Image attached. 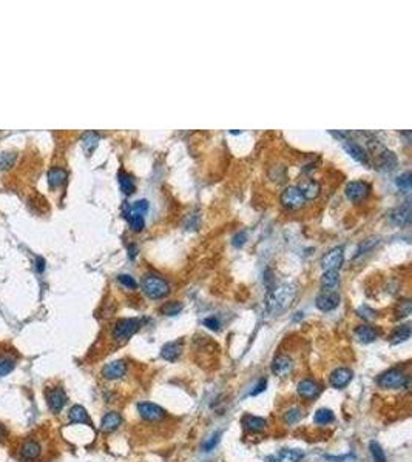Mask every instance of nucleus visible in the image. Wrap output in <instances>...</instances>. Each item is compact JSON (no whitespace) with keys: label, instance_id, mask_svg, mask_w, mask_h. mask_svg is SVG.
Here are the masks:
<instances>
[{"label":"nucleus","instance_id":"obj_45","mask_svg":"<svg viewBox=\"0 0 412 462\" xmlns=\"http://www.w3.org/2000/svg\"><path fill=\"white\" fill-rule=\"evenodd\" d=\"M266 385H267V381H266V379H259L258 384H256V387H255V390H252L250 396H256V394H259V393H262L264 390H266Z\"/></svg>","mask_w":412,"mask_h":462},{"label":"nucleus","instance_id":"obj_11","mask_svg":"<svg viewBox=\"0 0 412 462\" xmlns=\"http://www.w3.org/2000/svg\"><path fill=\"white\" fill-rule=\"evenodd\" d=\"M343 148L346 149V152L349 154V156L352 158V159H355L358 164H363V165H369V156H368V152H366V149L361 146V145H358V143H355V142H352V140H343Z\"/></svg>","mask_w":412,"mask_h":462},{"label":"nucleus","instance_id":"obj_17","mask_svg":"<svg viewBox=\"0 0 412 462\" xmlns=\"http://www.w3.org/2000/svg\"><path fill=\"white\" fill-rule=\"evenodd\" d=\"M122 424V416L116 412H110L107 413L102 421H101V430L104 433H111L116 428H119V425Z\"/></svg>","mask_w":412,"mask_h":462},{"label":"nucleus","instance_id":"obj_10","mask_svg":"<svg viewBox=\"0 0 412 462\" xmlns=\"http://www.w3.org/2000/svg\"><path fill=\"white\" fill-rule=\"evenodd\" d=\"M138 412L142 419L145 421H159L165 416V412L162 407L152 404V402H141L138 404Z\"/></svg>","mask_w":412,"mask_h":462},{"label":"nucleus","instance_id":"obj_5","mask_svg":"<svg viewBox=\"0 0 412 462\" xmlns=\"http://www.w3.org/2000/svg\"><path fill=\"white\" fill-rule=\"evenodd\" d=\"M371 193V187L369 183L363 182V180H352L346 185V196L350 202H360L363 199H366Z\"/></svg>","mask_w":412,"mask_h":462},{"label":"nucleus","instance_id":"obj_14","mask_svg":"<svg viewBox=\"0 0 412 462\" xmlns=\"http://www.w3.org/2000/svg\"><path fill=\"white\" fill-rule=\"evenodd\" d=\"M350 381H352V372H350L349 368H344V367L334 370V372L331 373V376H329L331 385L334 388H338V390L344 388Z\"/></svg>","mask_w":412,"mask_h":462},{"label":"nucleus","instance_id":"obj_15","mask_svg":"<svg viewBox=\"0 0 412 462\" xmlns=\"http://www.w3.org/2000/svg\"><path fill=\"white\" fill-rule=\"evenodd\" d=\"M391 221L395 225H406L410 221V202L406 200L403 205L395 208L391 214Z\"/></svg>","mask_w":412,"mask_h":462},{"label":"nucleus","instance_id":"obj_19","mask_svg":"<svg viewBox=\"0 0 412 462\" xmlns=\"http://www.w3.org/2000/svg\"><path fill=\"white\" fill-rule=\"evenodd\" d=\"M40 445L36 441H26L23 442V445L20 447V456L26 460H34L40 456Z\"/></svg>","mask_w":412,"mask_h":462},{"label":"nucleus","instance_id":"obj_38","mask_svg":"<svg viewBox=\"0 0 412 462\" xmlns=\"http://www.w3.org/2000/svg\"><path fill=\"white\" fill-rule=\"evenodd\" d=\"M14 161H16V154L14 152H4L2 156H0V168H2V170L11 168Z\"/></svg>","mask_w":412,"mask_h":462},{"label":"nucleus","instance_id":"obj_23","mask_svg":"<svg viewBox=\"0 0 412 462\" xmlns=\"http://www.w3.org/2000/svg\"><path fill=\"white\" fill-rule=\"evenodd\" d=\"M68 418H70V421L74 422V424H88V425H91V419H90V416H88L86 410H85L82 405H74V407H71V408H70V413H68Z\"/></svg>","mask_w":412,"mask_h":462},{"label":"nucleus","instance_id":"obj_24","mask_svg":"<svg viewBox=\"0 0 412 462\" xmlns=\"http://www.w3.org/2000/svg\"><path fill=\"white\" fill-rule=\"evenodd\" d=\"M298 188H300V191H301V194L304 196L306 200H312V199L318 197V194L321 191V187H319V183L316 180H307Z\"/></svg>","mask_w":412,"mask_h":462},{"label":"nucleus","instance_id":"obj_3","mask_svg":"<svg viewBox=\"0 0 412 462\" xmlns=\"http://www.w3.org/2000/svg\"><path fill=\"white\" fill-rule=\"evenodd\" d=\"M377 384L383 388H403L409 387V376L398 368H391L378 376Z\"/></svg>","mask_w":412,"mask_h":462},{"label":"nucleus","instance_id":"obj_49","mask_svg":"<svg viewBox=\"0 0 412 462\" xmlns=\"http://www.w3.org/2000/svg\"><path fill=\"white\" fill-rule=\"evenodd\" d=\"M128 251H130V258H131V259H134V256H136V251H138V250H136V246H134V245H131V246H130V248H128Z\"/></svg>","mask_w":412,"mask_h":462},{"label":"nucleus","instance_id":"obj_40","mask_svg":"<svg viewBox=\"0 0 412 462\" xmlns=\"http://www.w3.org/2000/svg\"><path fill=\"white\" fill-rule=\"evenodd\" d=\"M219 436H221V433L218 431V433H216V435H213V436H212L209 441H205V442H204V445H202V447H204V451H212V450H213V448L218 445V442H219Z\"/></svg>","mask_w":412,"mask_h":462},{"label":"nucleus","instance_id":"obj_44","mask_svg":"<svg viewBox=\"0 0 412 462\" xmlns=\"http://www.w3.org/2000/svg\"><path fill=\"white\" fill-rule=\"evenodd\" d=\"M410 302L409 300H404V302H400V306H398V316L404 318V316H409L410 315Z\"/></svg>","mask_w":412,"mask_h":462},{"label":"nucleus","instance_id":"obj_12","mask_svg":"<svg viewBox=\"0 0 412 462\" xmlns=\"http://www.w3.org/2000/svg\"><path fill=\"white\" fill-rule=\"evenodd\" d=\"M127 373V364L124 361H113L102 368V376L108 381L121 379Z\"/></svg>","mask_w":412,"mask_h":462},{"label":"nucleus","instance_id":"obj_30","mask_svg":"<svg viewBox=\"0 0 412 462\" xmlns=\"http://www.w3.org/2000/svg\"><path fill=\"white\" fill-rule=\"evenodd\" d=\"M334 419H335V416H334V413H332L329 408H319V410L315 413V416H313L315 424H319V425H328V424H331Z\"/></svg>","mask_w":412,"mask_h":462},{"label":"nucleus","instance_id":"obj_16","mask_svg":"<svg viewBox=\"0 0 412 462\" xmlns=\"http://www.w3.org/2000/svg\"><path fill=\"white\" fill-rule=\"evenodd\" d=\"M298 394L301 396V397H304V399H315L319 393H321V387L316 384V382H313V381H310V379H304V381H301L300 384H298Z\"/></svg>","mask_w":412,"mask_h":462},{"label":"nucleus","instance_id":"obj_42","mask_svg":"<svg viewBox=\"0 0 412 462\" xmlns=\"http://www.w3.org/2000/svg\"><path fill=\"white\" fill-rule=\"evenodd\" d=\"M357 313H358V316H360V318H363V319H366V321H371V319H374V318H375L374 310H371V308H369L368 305L360 306Z\"/></svg>","mask_w":412,"mask_h":462},{"label":"nucleus","instance_id":"obj_33","mask_svg":"<svg viewBox=\"0 0 412 462\" xmlns=\"http://www.w3.org/2000/svg\"><path fill=\"white\" fill-rule=\"evenodd\" d=\"M301 416H303V410L301 408H298V407H293V408H289L286 413H284V422L287 424V425H292V424H297L300 419H301Z\"/></svg>","mask_w":412,"mask_h":462},{"label":"nucleus","instance_id":"obj_27","mask_svg":"<svg viewBox=\"0 0 412 462\" xmlns=\"http://www.w3.org/2000/svg\"><path fill=\"white\" fill-rule=\"evenodd\" d=\"M410 337V325L409 324H404V325H400L395 328V331L392 333L391 336V342L395 345V344H400V342H404Z\"/></svg>","mask_w":412,"mask_h":462},{"label":"nucleus","instance_id":"obj_35","mask_svg":"<svg viewBox=\"0 0 412 462\" xmlns=\"http://www.w3.org/2000/svg\"><path fill=\"white\" fill-rule=\"evenodd\" d=\"M369 450H371L372 459H374L375 462H386V454H385L383 448H381L375 441H372V442L369 444Z\"/></svg>","mask_w":412,"mask_h":462},{"label":"nucleus","instance_id":"obj_28","mask_svg":"<svg viewBox=\"0 0 412 462\" xmlns=\"http://www.w3.org/2000/svg\"><path fill=\"white\" fill-rule=\"evenodd\" d=\"M119 183H121V190L124 194H131L134 193V188H136V183H134V179L131 174L125 173V171H121L119 173Z\"/></svg>","mask_w":412,"mask_h":462},{"label":"nucleus","instance_id":"obj_9","mask_svg":"<svg viewBox=\"0 0 412 462\" xmlns=\"http://www.w3.org/2000/svg\"><path fill=\"white\" fill-rule=\"evenodd\" d=\"M47 400H48V407L53 413H61L67 404V393L64 391V388H59V387L53 388L48 391Z\"/></svg>","mask_w":412,"mask_h":462},{"label":"nucleus","instance_id":"obj_6","mask_svg":"<svg viewBox=\"0 0 412 462\" xmlns=\"http://www.w3.org/2000/svg\"><path fill=\"white\" fill-rule=\"evenodd\" d=\"M344 261V248L343 246H335L331 251H328L321 259V267L325 271H338Z\"/></svg>","mask_w":412,"mask_h":462},{"label":"nucleus","instance_id":"obj_18","mask_svg":"<svg viewBox=\"0 0 412 462\" xmlns=\"http://www.w3.org/2000/svg\"><path fill=\"white\" fill-rule=\"evenodd\" d=\"M243 425L246 427V430L252 431V433H261V431H264V428L267 427V421L259 416L247 415L243 418Z\"/></svg>","mask_w":412,"mask_h":462},{"label":"nucleus","instance_id":"obj_7","mask_svg":"<svg viewBox=\"0 0 412 462\" xmlns=\"http://www.w3.org/2000/svg\"><path fill=\"white\" fill-rule=\"evenodd\" d=\"M315 305H316V308L318 310H321V312H332V310H335V308L340 305V294L337 293V291H331V290H325V291H321L318 296H316V299H315Z\"/></svg>","mask_w":412,"mask_h":462},{"label":"nucleus","instance_id":"obj_43","mask_svg":"<svg viewBox=\"0 0 412 462\" xmlns=\"http://www.w3.org/2000/svg\"><path fill=\"white\" fill-rule=\"evenodd\" d=\"M204 325L207 327V328H210V330H215V331H218L219 327H221L218 318H215V316H210V318H207V319H204Z\"/></svg>","mask_w":412,"mask_h":462},{"label":"nucleus","instance_id":"obj_37","mask_svg":"<svg viewBox=\"0 0 412 462\" xmlns=\"http://www.w3.org/2000/svg\"><path fill=\"white\" fill-rule=\"evenodd\" d=\"M149 200H145V199H141V200H136L131 207H128V210L131 211V213H136V214H142V216H145V213L149 211Z\"/></svg>","mask_w":412,"mask_h":462},{"label":"nucleus","instance_id":"obj_21","mask_svg":"<svg viewBox=\"0 0 412 462\" xmlns=\"http://www.w3.org/2000/svg\"><path fill=\"white\" fill-rule=\"evenodd\" d=\"M355 337L360 342L369 344V342H374L378 337V331L371 325H360L355 328Z\"/></svg>","mask_w":412,"mask_h":462},{"label":"nucleus","instance_id":"obj_36","mask_svg":"<svg viewBox=\"0 0 412 462\" xmlns=\"http://www.w3.org/2000/svg\"><path fill=\"white\" fill-rule=\"evenodd\" d=\"M397 187L400 190H403L404 193H409L410 191V187H412V179H410V173L406 171L403 173L401 176L397 177Z\"/></svg>","mask_w":412,"mask_h":462},{"label":"nucleus","instance_id":"obj_39","mask_svg":"<svg viewBox=\"0 0 412 462\" xmlns=\"http://www.w3.org/2000/svg\"><path fill=\"white\" fill-rule=\"evenodd\" d=\"M117 281H119L128 290H134L138 287V282L134 281V277L130 276V274H119V276H117Z\"/></svg>","mask_w":412,"mask_h":462},{"label":"nucleus","instance_id":"obj_41","mask_svg":"<svg viewBox=\"0 0 412 462\" xmlns=\"http://www.w3.org/2000/svg\"><path fill=\"white\" fill-rule=\"evenodd\" d=\"M247 242V233L246 231H240V233H237L233 236V239H232V243H233V246H243L244 243Z\"/></svg>","mask_w":412,"mask_h":462},{"label":"nucleus","instance_id":"obj_26","mask_svg":"<svg viewBox=\"0 0 412 462\" xmlns=\"http://www.w3.org/2000/svg\"><path fill=\"white\" fill-rule=\"evenodd\" d=\"M340 284V274L338 271L332 270V271H325L321 276V287L326 290H334L337 285Z\"/></svg>","mask_w":412,"mask_h":462},{"label":"nucleus","instance_id":"obj_2","mask_svg":"<svg viewBox=\"0 0 412 462\" xmlns=\"http://www.w3.org/2000/svg\"><path fill=\"white\" fill-rule=\"evenodd\" d=\"M142 290L150 299H162L170 293V285L161 276L147 273L142 279Z\"/></svg>","mask_w":412,"mask_h":462},{"label":"nucleus","instance_id":"obj_1","mask_svg":"<svg viewBox=\"0 0 412 462\" xmlns=\"http://www.w3.org/2000/svg\"><path fill=\"white\" fill-rule=\"evenodd\" d=\"M297 296V287L293 284H283L278 288H275L269 297H267V303H266V310L269 315H280L281 312H284L286 308L292 303V300L295 299Z\"/></svg>","mask_w":412,"mask_h":462},{"label":"nucleus","instance_id":"obj_32","mask_svg":"<svg viewBox=\"0 0 412 462\" xmlns=\"http://www.w3.org/2000/svg\"><path fill=\"white\" fill-rule=\"evenodd\" d=\"M161 312L165 315V316H176L182 312V303L181 302H176V300H171V302H167L162 308Z\"/></svg>","mask_w":412,"mask_h":462},{"label":"nucleus","instance_id":"obj_31","mask_svg":"<svg viewBox=\"0 0 412 462\" xmlns=\"http://www.w3.org/2000/svg\"><path fill=\"white\" fill-rule=\"evenodd\" d=\"M98 142H99V134H98V133H93V131L85 133L83 137H82V145H83V148H85L88 152H91V151L98 146Z\"/></svg>","mask_w":412,"mask_h":462},{"label":"nucleus","instance_id":"obj_22","mask_svg":"<svg viewBox=\"0 0 412 462\" xmlns=\"http://www.w3.org/2000/svg\"><path fill=\"white\" fill-rule=\"evenodd\" d=\"M67 180V171L64 168H59V167H54L48 171V183L51 188H57L64 185Z\"/></svg>","mask_w":412,"mask_h":462},{"label":"nucleus","instance_id":"obj_25","mask_svg":"<svg viewBox=\"0 0 412 462\" xmlns=\"http://www.w3.org/2000/svg\"><path fill=\"white\" fill-rule=\"evenodd\" d=\"M304 457V453L297 448H283L278 453V462H300Z\"/></svg>","mask_w":412,"mask_h":462},{"label":"nucleus","instance_id":"obj_20","mask_svg":"<svg viewBox=\"0 0 412 462\" xmlns=\"http://www.w3.org/2000/svg\"><path fill=\"white\" fill-rule=\"evenodd\" d=\"M181 351H182V342H167L161 350V356L168 362H174L181 356Z\"/></svg>","mask_w":412,"mask_h":462},{"label":"nucleus","instance_id":"obj_13","mask_svg":"<svg viewBox=\"0 0 412 462\" xmlns=\"http://www.w3.org/2000/svg\"><path fill=\"white\" fill-rule=\"evenodd\" d=\"M270 368H272V373H273L275 376L286 378V376H289V375L292 373V370H293V361H292L289 356L281 354V356H278V357L273 359Z\"/></svg>","mask_w":412,"mask_h":462},{"label":"nucleus","instance_id":"obj_29","mask_svg":"<svg viewBox=\"0 0 412 462\" xmlns=\"http://www.w3.org/2000/svg\"><path fill=\"white\" fill-rule=\"evenodd\" d=\"M125 218H127V221H128V224H130V227H131L133 231H142V230H144L145 221H144V216H142V214H136V213H131V211L128 210V213H127Z\"/></svg>","mask_w":412,"mask_h":462},{"label":"nucleus","instance_id":"obj_8","mask_svg":"<svg viewBox=\"0 0 412 462\" xmlns=\"http://www.w3.org/2000/svg\"><path fill=\"white\" fill-rule=\"evenodd\" d=\"M281 203H283L286 208L297 210V208H301V207L306 203V199H304V196L301 194V191H300L298 187H287V188L281 193Z\"/></svg>","mask_w":412,"mask_h":462},{"label":"nucleus","instance_id":"obj_4","mask_svg":"<svg viewBox=\"0 0 412 462\" xmlns=\"http://www.w3.org/2000/svg\"><path fill=\"white\" fill-rule=\"evenodd\" d=\"M141 319L138 318H128V319H121L117 321L114 328H113V337L116 341H127L130 339L139 328H141Z\"/></svg>","mask_w":412,"mask_h":462},{"label":"nucleus","instance_id":"obj_47","mask_svg":"<svg viewBox=\"0 0 412 462\" xmlns=\"http://www.w3.org/2000/svg\"><path fill=\"white\" fill-rule=\"evenodd\" d=\"M36 270H37L39 273H42V271L45 270V259L40 258V256L36 259Z\"/></svg>","mask_w":412,"mask_h":462},{"label":"nucleus","instance_id":"obj_50","mask_svg":"<svg viewBox=\"0 0 412 462\" xmlns=\"http://www.w3.org/2000/svg\"><path fill=\"white\" fill-rule=\"evenodd\" d=\"M264 462H278V459L275 456H267V457H264Z\"/></svg>","mask_w":412,"mask_h":462},{"label":"nucleus","instance_id":"obj_48","mask_svg":"<svg viewBox=\"0 0 412 462\" xmlns=\"http://www.w3.org/2000/svg\"><path fill=\"white\" fill-rule=\"evenodd\" d=\"M5 436H7V430H5V427L2 424H0V441H4Z\"/></svg>","mask_w":412,"mask_h":462},{"label":"nucleus","instance_id":"obj_46","mask_svg":"<svg viewBox=\"0 0 412 462\" xmlns=\"http://www.w3.org/2000/svg\"><path fill=\"white\" fill-rule=\"evenodd\" d=\"M326 459L331 460V462H350V460H354L355 457L352 456V454H346V456H340V457H337V456H326Z\"/></svg>","mask_w":412,"mask_h":462},{"label":"nucleus","instance_id":"obj_34","mask_svg":"<svg viewBox=\"0 0 412 462\" xmlns=\"http://www.w3.org/2000/svg\"><path fill=\"white\" fill-rule=\"evenodd\" d=\"M16 367V362L7 356H0V378L8 376Z\"/></svg>","mask_w":412,"mask_h":462}]
</instances>
